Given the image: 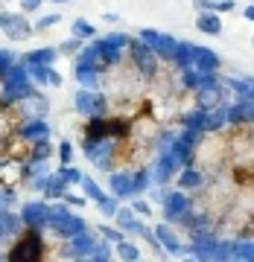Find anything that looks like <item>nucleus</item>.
Here are the masks:
<instances>
[{
    "label": "nucleus",
    "instance_id": "f257e3e1",
    "mask_svg": "<svg viewBox=\"0 0 254 262\" xmlns=\"http://www.w3.org/2000/svg\"><path fill=\"white\" fill-rule=\"evenodd\" d=\"M0 91H3V99H0V102H6V105H18L21 99H27V96L35 91L27 64L18 61L15 67H9V70L3 73V79H0Z\"/></svg>",
    "mask_w": 254,
    "mask_h": 262
},
{
    "label": "nucleus",
    "instance_id": "f03ea898",
    "mask_svg": "<svg viewBox=\"0 0 254 262\" xmlns=\"http://www.w3.org/2000/svg\"><path fill=\"white\" fill-rule=\"evenodd\" d=\"M41 259H44V239H41V230L29 227L27 233L12 245L9 262H41Z\"/></svg>",
    "mask_w": 254,
    "mask_h": 262
},
{
    "label": "nucleus",
    "instance_id": "7ed1b4c3",
    "mask_svg": "<svg viewBox=\"0 0 254 262\" xmlns=\"http://www.w3.org/2000/svg\"><path fill=\"white\" fill-rule=\"evenodd\" d=\"M143 44L152 50V53H158L161 58H167V61H175V53H179V41L172 35H161L155 29H143L141 32Z\"/></svg>",
    "mask_w": 254,
    "mask_h": 262
},
{
    "label": "nucleus",
    "instance_id": "20e7f679",
    "mask_svg": "<svg viewBox=\"0 0 254 262\" xmlns=\"http://www.w3.org/2000/svg\"><path fill=\"white\" fill-rule=\"evenodd\" d=\"M129 53L134 58V67H138V73L143 79H152V76L158 73V53H152L143 41H132L129 44Z\"/></svg>",
    "mask_w": 254,
    "mask_h": 262
},
{
    "label": "nucleus",
    "instance_id": "39448f33",
    "mask_svg": "<svg viewBox=\"0 0 254 262\" xmlns=\"http://www.w3.org/2000/svg\"><path fill=\"white\" fill-rule=\"evenodd\" d=\"M21 219H24V225H27V227L41 230V227H47L50 204H44V201H29V204L21 207Z\"/></svg>",
    "mask_w": 254,
    "mask_h": 262
},
{
    "label": "nucleus",
    "instance_id": "423d86ee",
    "mask_svg": "<svg viewBox=\"0 0 254 262\" xmlns=\"http://www.w3.org/2000/svg\"><path fill=\"white\" fill-rule=\"evenodd\" d=\"M50 102L44 99V96H38L35 91L27 96V99H21L18 108H15V114H24V117H29V120H44V114H47Z\"/></svg>",
    "mask_w": 254,
    "mask_h": 262
},
{
    "label": "nucleus",
    "instance_id": "0eeeda50",
    "mask_svg": "<svg viewBox=\"0 0 254 262\" xmlns=\"http://www.w3.org/2000/svg\"><path fill=\"white\" fill-rule=\"evenodd\" d=\"M193 204H190V198L184 192H172V195L164 201V215H167V222H179L184 213H190Z\"/></svg>",
    "mask_w": 254,
    "mask_h": 262
},
{
    "label": "nucleus",
    "instance_id": "6e6552de",
    "mask_svg": "<svg viewBox=\"0 0 254 262\" xmlns=\"http://www.w3.org/2000/svg\"><path fill=\"white\" fill-rule=\"evenodd\" d=\"M67 248H70V256H79V259H85V256H91L96 248V239L91 230H82L79 236H73V239H67Z\"/></svg>",
    "mask_w": 254,
    "mask_h": 262
},
{
    "label": "nucleus",
    "instance_id": "1a4fd4ad",
    "mask_svg": "<svg viewBox=\"0 0 254 262\" xmlns=\"http://www.w3.org/2000/svg\"><path fill=\"white\" fill-rule=\"evenodd\" d=\"M32 24H29L24 15H9V20H6V27H3V32H6V38H12V41H24V38L32 35Z\"/></svg>",
    "mask_w": 254,
    "mask_h": 262
},
{
    "label": "nucleus",
    "instance_id": "9d476101",
    "mask_svg": "<svg viewBox=\"0 0 254 262\" xmlns=\"http://www.w3.org/2000/svg\"><path fill=\"white\" fill-rule=\"evenodd\" d=\"M155 236H158L161 248H167V251H169V253H175V256H184V253L190 251V248H181L179 236L172 233V227H169V225H158V230H155Z\"/></svg>",
    "mask_w": 254,
    "mask_h": 262
},
{
    "label": "nucleus",
    "instance_id": "9b49d317",
    "mask_svg": "<svg viewBox=\"0 0 254 262\" xmlns=\"http://www.w3.org/2000/svg\"><path fill=\"white\" fill-rule=\"evenodd\" d=\"M56 56H58V50H53V47H41V50H32V53H27V56L21 58V64H41V67H53Z\"/></svg>",
    "mask_w": 254,
    "mask_h": 262
},
{
    "label": "nucleus",
    "instance_id": "f8f14e48",
    "mask_svg": "<svg viewBox=\"0 0 254 262\" xmlns=\"http://www.w3.org/2000/svg\"><path fill=\"white\" fill-rule=\"evenodd\" d=\"M222 105V84L217 88H199V108L202 111H213Z\"/></svg>",
    "mask_w": 254,
    "mask_h": 262
},
{
    "label": "nucleus",
    "instance_id": "ddd939ff",
    "mask_svg": "<svg viewBox=\"0 0 254 262\" xmlns=\"http://www.w3.org/2000/svg\"><path fill=\"white\" fill-rule=\"evenodd\" d=\"M190 251L196 253V259H199V262H217V251H219V245L213 242V239L202 236V239H196V245H193Z\"/></svg>",
    "mask_w": 254,
    "mask_h": 262
},
{
    "label": "nucleus",
    "instance_id": "4468645a",
    "mask_svg": "<svg viewBox=\"0 0 254 262\" xmlns=\"http://www.w3.org/2000/svg\"><path fill=\"white\" fill-rule=\"evenodd\" d=\"M196 70L199 73H217L219 70V56L210 53V50L196 47Z\"/></svg>",
    "mask_w": 254,
    "mask_h": 262
},
{
    "label": "nucleus",
    "instance_id": "2eb2a0df",
    "mask_svg": "<svg viewBox=\"0 0 254 262\" xmlns=\"http://www.w3.org/2000/svg\"><path fill=\"white\" fill-rule=\"evenodd\" d=\"M21 134L27 137V140H32V143H38V140H47L50 137V125L44 120H29L24 128H21Z\"/></svg>",
    "mask_w": 254,
    "mask_h": 262
},
{
    "label": "nucleus",
    "instance_id": "dca6fc26",
    "mask_svg": "<svg viewBox=\"0 0 254 262\" xmlns=\"http://www.w3.org/2000/svg\"><path fill=\"white\" fill-rule=\"evenodd\" d=\"M65 187H67V181L62 178L58 172H50L47 184H44V201H47V198H65L67 195Z\"/></svg>",
    "mask_w": 254,
    "mask_h": 262
},
{
    "label": "nucleus",
    "instance_id": "f3484780",
    "mask_svg": "<svg viewBox=\"0 0 254 262\" xmlns=\"http://www.w3.org/2000/svg\"><path fill=\"white\" fill-rule=\"evenodd\" d=\"M56 230H58V236H65V239H73V236H79L82 230H88V227H85V222L79 219V215H67L65 222H58Z\"/></svg>",
    "mask_w": 254,
    "mask_h": 262
},
{
    "label": "nucleus",
    "instance_id": "a211bd4d",
    "mask_svg": "<svg viewBox=\"0 0 254 262\" xmlns=\"http://www.w3.org/2000/svg\"><path fill=\"white\" fill-rule=\"evenodd\" d=\"M21 225H24V219H21L18 213L0 210V236H12V233H18Z\"/></svg>",
    "mask_w": 254,
    "mask_h": 262
},
{
    "label": "nucleus",
    "instance_id": "6ab92c4d",
    "mask_svg": "<svg viewBox=\"0 0 254 262\" xmlns=\"http://www.w3.org/2000/svg\"><path fill=\"white\" fill-rule=\"evenodd\" d=\"M111 192L117 198H126V195H134V184L129 175H123V172H114L111 175Z\"/></svg>",
    "mask_w": 254,
    "mask_h": 262
},
{
    "label": "nucleus",
    "instance_id": "aec40b11",
    "mask_svg": "<svg viewBox=\"0 0 254 262\" xmlns=\"http://www.w3.org/2000/svg\"><path fill=\"white\" fill-rule=\"evenodd\" d=\"M196 27L199 32H210V35H217V32H222V20H219L217 12H202L196 18Z\"/></svg>",
    "mask_w": 254,
    "mask_h": 262
},
{
    "label": "nucleus",
    "instance_id": "412c9836",
    "mask_svg": "<svg viewBox=\"0 0 254 262\" xmlns=\"http://www.w3.org/2000/svg\"><path fill=\"white\" fill-rule=\"evenodd\" d=\"M76 79H79V84H82L85 91H94L96 84H100L96 67H82V64H76Z\"/></svg>",
    "mask_w": 254,
    "mask_h": 262
},
{
    "label": "nucleus",
    "instance_id": "4be33fe9",
    "mask_svg": "<svg viewBox=\"0 0 254 262\" xmlns=\"http://www.w3.org/2000/svg\"><path fill=\"white\" fill-rule=\"evenodd\" d=\"M117 225H120L123 233H134V230L141 233L143 230V225L134 219V210H120V213H117Z\"/></svg>",
    "mask_w": 254,
    "mask_h": 262
},
{
    "label": "nucleus",
    "instance_id": "5701e85b",
    "mask_svg": "<svg viewBox=\"0 0 254 262\" xmlns=\"http://www.w3.org/2000/svg\"><path fill=\"white\" fill-rule=\"evenodd\" d=\"M76 64H82V67H100V50H96V41L91 44V47H82V53H79V58H76Z\"/></svg>",
    "mask_w": 254,
    "mask_h": 262
},
{
    "label": "nucleus",
    "instance_id": "b1692460",
    "mask_svg": "<svg viewBox=\"0 0 254 262\" xmlns=\"http://www.w3.org/2000/svg\"><path fill=\"white\" fill-rule=\"evenodd\" d=\"M202 181H205V178L199 175L196 169L187 166V169L179 175V187H181V189H196V187H202Z\"/></svg>",
    "mask_w": 254,
    "mask_h": 262
},
{
    "label": "nucleus",
    "instance_id": "393cba45",
    "mask_svg": "<svg viewBox=\"0 0 254 262\" xmlns=\"http://www.w3.org/2000/svg\"><path fill=\"white\" fill-rule=\"evenodd\" d=\"M27 70H29V79H32V84H50V70H53V67L27 64Z\"/></svg>",
    "mask_w": 254,
    "mask_h": 262
},
{
    "label": "nucleus",
    "instance_id": "a878e982",
    "mask_svg": "<svg viewBox=\"0 0 254 262\" xmlns=\"http://www.w3.org/2000/svg\"><path fill=\"white\" fill-rule=\"evenodd\" d=\"M96 35V27L91 24V20H85V18H79V20H73V38H94Z\"/></svg>",
    "mask_w": 254,
    "mask_h": 262
},
{
    "label": "nucleus",
    "instance_id": "bb28decb",
    "mask_svg": "<svg viewBox=\"0 0 254 262\" xmlns=\"http://www.w3.org/2000/svg\"><path fill=\"white\" fill-rule=\"evenodd\" d=\"M94 96L91 91H79L76 94V111H82V114H94Z\"/></svg>",
    "mask_w": 254,
    "mask_h": 262
},
{
    "label": "nucleus",
    "instance_id": "cd10ccee",
    "mask_svg": "<svg viewBox=\"0 0 254 262\" xmlns=\"http://www.w3.org/2000/svg\"><path fill=\"white\" fill-rule=\"evenodd\" d=\"M117 253H120L123 262H138V256H141V251H138L134 242H120L117 245Z\"/></svg>",
    "mask_w": 254,
    "mask_h": 262
},
{
    "label": "nucleus",
    "instance_id": "c85d7f7f",
    "mask_svg": "<svg viewBox=\"0 0 254 262\" xmlns=\"http://www.w3.org/2000/svg\"><path fill=\"white\" fill-rule=\"evenodd\" d=\"M50 155H53L50 140H38V143H32V155H29V160H47Z\"/></svg>",
    "mask_w": 254,
    "mask_h": 262
},
{
    "label": "nucleus",
    "instance_id": "c756f323",
    "mask_svg": "<svg viewBox=\"0 0 254 262\" xmlns=\"http://www.w3.org/2000/svg\"><path fill=\"white\" fill-rule=\"evenodd\" d=\"M82 192H85V195H88V198H94L96 204H100V201H103V198H105V192H103V189H100V187H96V184H94V181H91V178H82Z\"/></svg>",
    "mask_w": 254,
    "mask_h": 262
},
{
    "label": "nucleus",
    "instance_id": "7c9ffc66",
    "mask_svg": "<svg viewBox=\"0 0 254 262\" xmlns=\"http://www.w3.org/2000/svg\"><path fill=\"white\" fill-rule=\"evenodd\" d=\"M96 207H100V213H103V215H117V213H120V204H117V195H114V198H108V195H105V198H103V201H100Z\"/></svg>",
    "mask_w": 254,
    "mask_h": 262
},
{
    "label": "nucleus",
    "instance_id": "2f4dec72",
    "mask_svg": "<svg viewBox=\"0 0 254 262\" xmlns=\"http://www.w3.org/2000/svg\"><path fill=\"white\" fill-rule=\"evenodd\" d=\"M58 175H62L67 184H82V178H85V175H82L76 166H62V169H58Z\"/></svg>",
    "mask_w": 254,
    "mask_h": 262
},
{
    "label": "nucleus",
    "instance_id": "473e14b6",
    "mask_svg": "<svg viewBox=\"0 0 254 262\" xmlns=\"http://www.w3.org/2000/svg\"><path fill=\"white\" fill-rule=\"evenodd\" d=\"M58 53H65V56H70V53H82V38H67V41H62Z\"/></svg>",
    "mask_w": 254,
    "mask_h": 262
},
{
    "label": "nucleus",
    "instance_id": "72a5a7b5",
    "mask_svg": "<svg viewBox=\"0 0 254 262\" xmlns=\"http://www.w3.org/2000/svg\"><path fill=\"white\" fill-rule=\"evenodd\" d=\"M58 20H62V15H41L35 20V29H50V27H56Z\"/></svg>",
    "mask_w": 254,
    "mask_h": 262
},
{
    "label": "nucleus",
    "instance_id": "f704fd0d",
    "mask_svg": "<svg viewBox=\"0 0 254 262\" xmlns=\"http://www.w3.org/2000/svg\"><path fill=\"white\" fill-rule=\"evenodd\" d=\"M234 248L245 262H254V242H243V245H234Z\"/></svg>",
    "mask_w": 254,
    "mask_h": 262
},
{
    "label": "nucleus",
    "instance_id": "c9c22d12",
    "mask_svg": "<svg viewBox=\"0 0 254 262\" xmlns=\"http://www.w3.org/2000/svg\"><path fill=\"white\" fill-rule=\"evenodd\" d=\"M132 184H134V192H143V189L149 187V175H146V172H138L132 178Z\"/></svg>",
    "mask_w": 254,
    "mask_h": 262
},
{
    "label": "nucleus",
    "instance_id": "e433bc0d",
    "mask_svg": "<svg viewBox=\"0 0 254 262\" xmlns=\"http://www.w3.org/2000/svg\"><path fill=\"white\" fill-rule=\"evenodd\" d=\"M58 158H62V163H65V166H67V163H70V158H73V146H70V143H62V146H58Z\"/></svg>",
    "mask_w": 254,
    "mask_h": 262
},
{
    "label": "nucleus",
    "instance_id": "4c0bfd02",
    "mask_svg": "<svg viewBox=\"0 0 254 262\" xmlns=\"http://www.w3.org/2000/svg\"><path fill=\"white\" fill-rule=\"evenodd\" d=\"M103 233H105V239H108V242H117V245L123 242V230H114V227H103Z\"/></svg>",
    "mask_w": 254,
    "mask_h": 262
},
{
    "label": "nucleus",
    "instance_id": "58836bf2",
    "mask_svg": "<svg viewBox=\"0 0 254 262\" xmlns=\"http://www.w3.org/2000/svg\"><path fill=\"white\" fill-rule=\"evenodd\" d=\"M41 6V0H21V9L24 12H35Z\"/></svg>",
    "mask_w": 254,
    "mask_h": 262
},
{
    "label": "nucleus",
    "instance_id": "ea45409f",
    "mask_svg": "<svg viewBox=\"0 0 254 262\" xmlns=\"http://www.w3.org/2000/svg\"><path fill=\"white\" fill-rule=\"evenodd\" d=\"M132 210L134 213H141V215H149V204H146V201H134Z\"/></svg>",
    "mask_w": 254,
    "mask_h": 262
},
{
    "label": "nucleus",
    "instance_id": "a19ab883",
    "mask_svg": "<svg viewBox=\"0 0 254 262\" xmlns=\"http://www.w3.org/2000/svg\"><path fill=\"white\" fill-rule=\"evenodd\" d=\"M152 198H155L158 204H164V201L169 198V192H167V189H155V192H152Z\"/></svg>",
    "mask_w": 254,
    "mask_h": 262
},
{
    "label": "nucleus",
    "instance_id": "79ce46f5",
    "mask_svg": "<svg viewBox=\"0 0 254 262\" xmlns=\"http://www.w3.org/2000/svg\"><path fill=\"white\" fill-rule=\"evenodd\" d=\"M6 204H9V192L0 187V210H6Z\"/></svg>",
    "mask_w": 254,
    "mask_h": 262
},
{
    "label": "nucleus",
    "instance_id": "37998d69",
    "mask_svg": "<svg viewBox=\"0 0 254 262\" xmlns=\"http://www.w3.org/2000/svg\"><path fill=\"white\" fill-rule=\"evenodd\" d=\"M65 201H67V204H76V207L85 204V198H79V195H65Z\"/></svg>",
    "mask_w": 254,
    "mask_h": 262
},
{
    "label": "nucleus",
    "instance_id": "c03bdc74",
    "mask_svg": "<svg viewBox=\"0 0 254 262\" xmlns=\"http://www.w3.org/2000/svg\"><path fill=\"white\" fill-rule=\"evenodd\" d=\"M50 84H62V76H58L56 70H50Z\"/></svg>",
    "mask_w": 254,
    "mask_h": 262
},
{
    "label": "nucleus",
    "instance_id": "a18cd8bd",
    "mask_svg": "<svg viewBox=\"0 0 254 262\" xmlns=\"http://www.w3.org/2000/svg\"><path fill=\"white\" fill-rule=\"evenodd\" d=\"M9 15H12V12H0V29L6 27V20H9Z\"/></svg>",
    "mask_w": 254,
    "mask_h": 262
},
{
    "label": "nucleus",
    "instance_id": "49530a36",
    "mask_svg": "<svg viewBox=\"0 0 254 262\" xmlns=\"http://www.w3.org/2000/svg\"><path fill=\"white\" fill-rule=\"evenodd\" d=\"M245 18H248V20H254V6H248V9H245Z\"/></svg>",
    "mask_w": 254,
    "mask_h": 262
},
{
    "label": "nucleus",
    "instance_id": "de8ad7c7",
    "mask_svg": "<svg viewBox=\"0 0 254 262\" xmlns=\"http://www.w3.org/2000/svg\"><path fill=\"white\" fill-rule=\"evenodd\" d=\"M0 262H9V253H0Z\"/></svg>",
    "mask_w": 254,
    "mask_h": 262
},
{
    "label": "nucleus",
    "instance_id": "09e8293b",
    "mask_svg": "<svg viewBox=\"0 0 254 262\" xmlns=\"http://www.w3.org/2000/svg\"><path fill=\"white\" fill-rule=\"evenodd\" d=\"M56 3H62V0H56Z\"/></svg>",
    "mask_w": 254,
    "mask_h": 262
},
{
    "label": "nucleus",
    "instance_id": "8fccbe9b",
    "mask_svg": "<svg viewBox=\"0 0 254 262\" xmlns=\"http://www.w3.org/2000/svg\"><path fill=\"white\" fill-rule=\"evenodd\" d=\"M0 79H3V73H0Z\"/></svg>",
    "mask_w": 254,
    "mask_h": 262
},
{
    "label": "nucleus",
    "instance_id": "3c124183",
    "mask_svg": "<svg viewBox=\"0 0 254 262\" xmlns=\"http://www.w3.org/2000/svg\"><path fill=\"white\" fill-rule=\"evenodd\" d=\"M41 262H44V259H41Z\"/></svg>",
    "mask_w": 254,
    "mask_h": 262
}]
</instances>
